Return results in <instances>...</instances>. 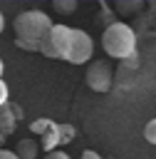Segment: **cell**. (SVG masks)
Returning <instances> with one entry per match:
<instances>
[{"instance_id":"obj_18","label":"cell","mask_w":156,"mask_h":159,"mask_svg":"<svg viewBox=\"0 0 156 159\" xmlns=\"http://www.w3.org/2000/svg\"><path fill=\"white\" fill-rule=\"evenodd\" d=\"M2 30H5V17H2V12H0V35H2Z\"/></svg>"},{"instance_id":"obj_20","label":"cell","mask_w":156,"mask_h":159,"mask_svg":"<svg viewBox=\"0 0 156 159\" xmlns=\"http://www.w3.org/2000/svg\"><path fill=\"white\" fill-rule=\"evenodd\" d=\"M0 139H5V137H2V134H0Z\"/></svg>"},{"instance_id":"obj_5","label":"cell","mask_w":156,"mask_h":159,"mask_svg":"<svg viewBox=\"0 0 156 159\" xmlns=\"http://www.w3.org/2000/svg\"><path fill=\"white\" fill-rule=\"evenodd\" d=\"M84 77H87V84L94 92H109V87H111V67H109L106 60L92 62Z\"/></svg>"},{"instance_id":"obj_7","label":"cell","mask_w":156,"mask_h":159,"mask_svg":"<svg viewBox=\"0 0 156 159\" xmlns=\"http://www.w3.org/2000/svg\"><path fill=\"white\" fill-rule=\"evenodd\" d=\"M59 147V134H57V124H52L45 134H42V152H54Z\"/></svg>"},{"instance_id":"obj_3","label":"cell","mask_w":156,"mask_h":159,"mask_svg":"<svg viewBox=\"0 0 156 159\" xmlns=\"http://www.w3.org/2000/svg\"><path fill=\"white\" fill-rule=\"evenodd\" d=\"M69 42H72V27L67 25H52L47 40L40 45V52L50 60H64L67 52H69Z\"/></svg>"},{"instance_id":"obj_15","label":"cell","mask_w":156,"mask_h":159,"mask_svg":"<svg viewBox=\"0 0 156 159\" xmlns=\"http://www.w3.org/2000/svg\"><path fill=\"white\" fill-rule=\"evenodd\" d=\"M5 104H7V84L0 77V107H5Z\"/></svg>"},{"instance_id":"obj_9","label":"cell","mask_w":156,"mask_h":159,"mask_svg":"<svg viewBox=\"0 0 156 159\" xmlns=\"http://www.w3.org/2000/svg\"><path fill=\"white\" fill-rule=\"evenodd\" d=\"M99 22H102L104 27H109V25L119 22V20H116V15L109 10V5H106V2H102V10H99Z\"/></svg>"},{"instance_id":"obj_16","label":"cell","mask_w":156,"mask_h":159,"mask_svg":"<svg viewBox=\"0 0 156 159\" xmlns=\"http://www.w3.org/2000/svg\"><path fill=\"white\" fill-rule=\"evenodd\" d=\"M82 159H102V154H97L94 149H84L82 152Z\"/></svg>"},{"instance_id":"obj_11","label":"cell","mask_w":156,"mask_h":159,"mask_svg":"<svg viewBox=\"0 0 156 159\" xmlns=\"http://www.w3.org/2000/svg\"><path fill=\"white\" fill-rule=\"evenodd\" d=\"M52 7H54L57 12H74V10H77V2H74V0H54Z\"/></svg>"},{"instance_id":"obj_13","label":"cell","mask_w":156,"mask_h":159,"mask_svg":"<svg viewBox=\"0 0 156 159\" xmlns=\"http://www.w3.org/2000/svg\"><path fill=\"white\" fill-rule=\"evenodd\" d=\"M114 7H116L119 12H131V10H141V7H144V2H141V0H139V2H121V0H119Z\"/></svg>"},{"instance_id":"obj_2","label":"cell","mask_w":156,"mask_h":159,"mask_svg":"<svg viewBox=\"0 0 156 159\" xmlns=\"http://www.w3.org/2000/svg\"><path fill=\"white\" fill-rule=\"evenodd\" d=\"M102 47L109 57L114 60H134L136 57V30L126 22H114L109 27H104L102 32Z\"/></svg>"},{"instance_id":"obj_12","label":"cell","mask_w":156,"mask_h":159,"mask_svg":"<svg viewBox=\"0 0 156 159\" xmlns=\"http://www.w3.org/2000/svg\"><path fill=\"white\" fill-rule=\"evenodd\" d=\"M144 139L149 144H156V119H149L146 127H144Z\"/></svg>"},{"instance_id":"obj_19","label":"cell","mask_w":156,"mask_h":159,"mask_svg":"<svg viewBox=\"0 0 156 159\" xmlns=\"http://www.w3.org/2000/svg\"><path fill=\"white\" fill-rule=\"evenodd\" d=\"M2 70H5V65H2V57H0V77H2Z\"/></svg>"},{"instance_id":"obj_17","label":"cell","mask_w":156,"mask_h":159,"mask_svg":"<svg viewBox=\"0 0 156 159\" xmlns=\"http://www.w3.org/2000/svg\"><path fill=\"white\" fill-rule=\"evenodd\" d=\"M0 159H17V157H15V152H10V149H0Z\"/></svg>"},{"instance_id":"obj_1","label":"cell","mask_w":156,"mask_h":159,"mask_svg":"<svg viewBox=\"0 0 156 159\" xmlns=\"http://www.w3.org/2000/svg\"><path fill=\"white\" fill-rule=\"evenodd\" d=\"M52 17L42 10H25L15 17L12 27H15V45L30 52H40V45L47 40L50 30H52Z\"/></svg>"},{"instance_id":"obj_14","label":"cell","mask_w":156,"mask_h":159,"mask_svg":"<svg viewBox=\"0 0 156 159\" xmlns=\"http://www.w3.org/2000/svg\"><path fill=\"white\" fill-rule=\"evenodd\" d=\"M42 159H72L67 152H62V149H54V152H47Z\"/></svg>"},{"instance_id":"obj_4","label":"cell","mask_w":156,"mask_h":159,"mask_svg":"<svg viewBox=\"0 0 156 159\" xmlns=\"http://www.w3.org/2000/svg\"><path fill=\"white\" fill-rule=\"evenodd\" d=\"M92 52H94V40L89 37V32L72 27V42H69V52L64 60L69 65H84L92 57Z\"/></svg>"},{"instance_id":"obj_21","label":"cell","mask_w":156,"mask_h":159,"mask_svg":"<svg viewBox=\"0 0 156 159\" xmlns=\"http://www.w3.org/2000/svg\"><path fill=\"white\" fill-rule=\"evenodd\" d=\"M154 35H156V27H154Z\"/></svg>"},{"instance_id":"obj_8","label":"cell","mask_w":156,"mask_h":159,"mask_svg":"<svg viewBox=\"0 0 156 159\" xmlns=\"http://www.w3.org/2000/svg\"><path fill=\"white\" fill-rule=\"evenodd\" d=\"M57 134H59V144H69L77 134V129L72 124H57Z\"/></svg>"},{"instance_id":"obj_6","label":"cell","mask_w":156,"mask_h":159,"mask_svg":"<svg viewBox=\"0 0 156 159\" xmlns=\"http://www.w3.org/2000/svg\"><path fill=\"white\" fill-rule=\"evenodd\" d=\"M37 154H40V144L35 139H20L17 142V149H15L17 159H35Z\"/></svg>"},{"instance_id":"obj_10","label":"cell","mask_w":156,"mask_h":159,"mask_svg":"<svg viewBox=\"0 0 156 159\" xmlns=\"http://www.w3.org/2000/svg\"><path fill=\"white\" fill-rule=\"evenodd\" d=\"M52 124H54L52 119H47V117H42V119H35V122L30 124V132H32V134H45V132H47V129H50Z\"/></svg>"}]
</instances>
